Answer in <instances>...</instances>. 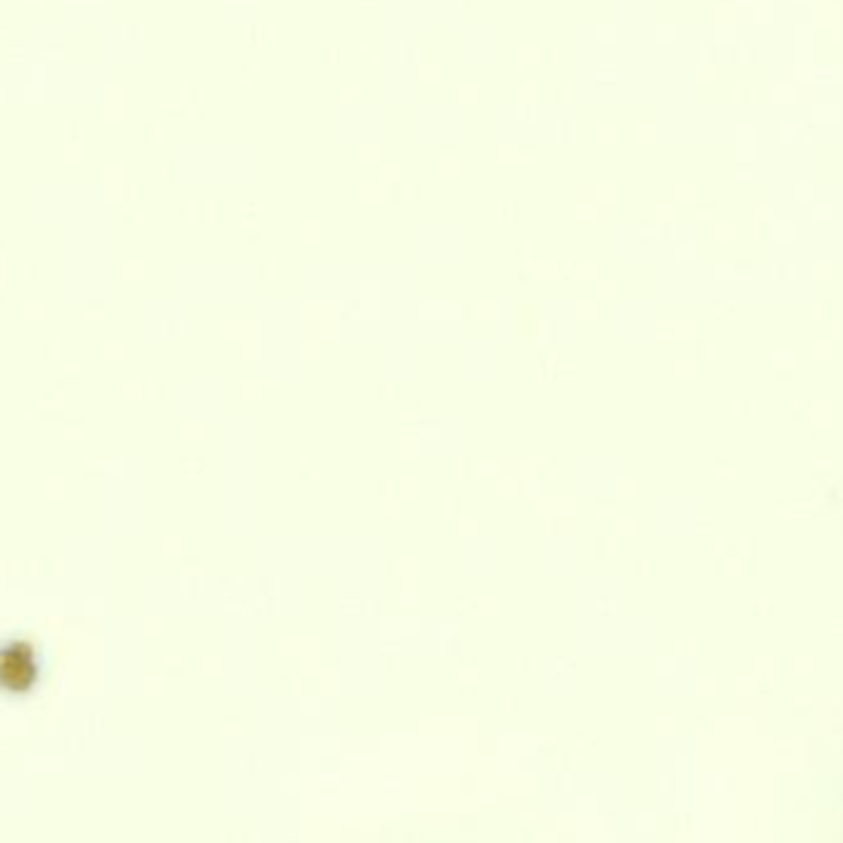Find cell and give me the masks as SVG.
<instances>
[{
    "instance_id": "cell-1",
    "label": "cell",
    "mask_w": 843,
    "mask_h": 843,
    "mask_svg": "<svg viewBox=\"0 0 843 843\" xmlns=\"http://www.w3.org/2000/svg\"><path fill=\"white\" fill-rule=\"evenodd\" d=\"M35 656L23 654L20 649L0 651V681L13 688H23L35 681Z\"/></svg>"
}]
</instances>
